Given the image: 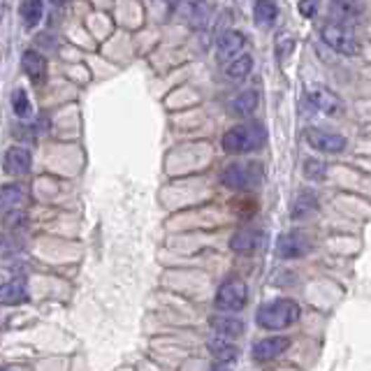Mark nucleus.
<instances>
[{"label":"nucleus","mask_w":371,"mask_h":371,"mask_svg":"<svg viewBox=\"0 0 371 371\" xmlns=\"http://www.w3.org/2000/svg\"><path fill=\"white\" fill-rule=\"evenodd\" d=\"M300 316H302L300 304H297L295 300H290V297H279V300L267 302L258 309L255 321L262 330L274 332V330L290 328V325H295L297 321H300Z\"/></svg>","instance_id":"nucleus-1"},{"label":"nucleus","mask_w":371,"mask_h":371,"mask_svg":"<svg viewBox=\"0 0 371 371\" xmlns=\"http://www.w3.org/2000/svg\"><path fill=\"white\" fill-rule=\"evenodd\" d=\"M265 142H267V130L258 121L239 123L223 135V148H225V153H234V155L258 151Z\"/></svg>","instance_id":"nucleus-2"},{"label":"nucleus","mask_w":371,"mask_h":371,"mask_svg":"<svg viewBox=\"0 0 371 371\" xmlns=\"http://www.w3.org/2000/svg\"><path fill=\"white\" fill-rule=\"evenodd\" d=\"M262 179H265L262 162H232L220 174L223 186L234 190H251L262 183Z\"/></svg>","instance_id":"nucleus-3"},{"label":"nucleus","mask_w":371,"mask_h":371,"mask_svg":"<svg viewBox=\"0 0 371 371\" xmlns=\"http://www.w3.org/2000/svg\"><path fill=\"white\" fill-rule=\"evenodd\" d=\"M321 37L328 47H332L334 51H337V54L355 56L360 49V44H358V40H355L351 28L344 26V24H337V21H328V24H323Z\"/></svg>","instance_id":"nucleus-4"},{"label":"nucleus","mask_w":371,"mask_h":371,"mask_svg":"<svg viewBox=\"0 0 371 371\" xmlns=\"http://www.w3.org/2000/svg\"><path fill=\"white\" fill-rule=\"evenodd\" d=\"M248 302V288L241 279H227L216 293V307L220 311H241Z\"/></svg>","instance_id":"nucleus-5"},{"label":"nucleus","mask_w":371,"mask_h":371,"mask_svg":"<svg viewBox=\"0 0 371 371\" xmlns=\"http://www.w3.org/2000/svg\"><path fill=\"white\" fill-rule=\"evenodd\" d=\"M311 251V237L302 230H290L284 232L276 241V255L284 260H297L302 255H307Z\"/></svg>","instance_id":"nucleus-6"},{"label":"nucleus","mask_w":371,"mask_h":371,"mask_svg":"<svg viewBox=\"0 0 371 371\" xmlns=\"http://www.w3.org/2000/svg\"><path fill=\"white\" fill-rule=\"evenodd\" d=\"M244 47H246V37L241 31H225L216 40V58L220 63H230L237 56H241Z\"/></svg>","instance_id":"nucleus-7"},{"label":"nucleus","mask_w":371,"mask_h":371,"mask_svg":"<svg viewBox=\"0 0 371 371\" xmlns=\"http://www.w3.org/2000/svg\"><path fill=\"white\" fill-rule=\"evenodd\" d=\"M307 98L311 102V107L318 109V111H323V114H328V116H341V114H344V102H341L332 91H328V88H323V86L309 88Z\"/></svg>","instance_id":"nucleus-8"},{"label":"nucleus","mask_w":371,"mask_h":371,"mask_svg":"<svg viewBox=\"0 0 371 371\" xmlns=\"http://www.w3.org/2000/svg\"><path fill=\"white\" fill-rule=\"evenodd\" d=\"M307 142L323 153H339L346 148V137L337 135V132H328L321 128H309L307 130Z\"/></svg>","instance_id":"nucleus-9"},{"label":"nucleus","mask_w":371,"mask_h":371,"mask_svg":"<svg viewBox=\"0 0 371 371\" xmlns=\"http://www.w3.org/2000/svg\"><path fill=\"white\" fill-rule=\"evenodd\" d=\"M31 167H33V155L28 148L24 146H12V148H7V153H5V174H10V176H24L31 172Z\"/></svg>","instance_id":"nucleus-10"},{"label":"nucleus","mask_w":371,"mask_h":371,"mask_svg":"<svg viewBox=\"0 0 371 371\" xmlns=\"http://www.w3.org/2000/svg\"><path fill=\"white\" fill-rule=\"evenodd\" d=\"M21 68H24L26 77L33 81L35 86H42L44 81H47V58H44L40 51L35 49H28L24 51V56H21Z\"/></svg>","instance_id":"nucleus-11"},{"label":"nucleus","mask_w":371,"mask_h":371,"mask_svg":"<svg viewBox=\"0 0 371 371\" xmlns=\"http://www.w3.org/2000/svg\"><path fill=\"white\" fill-rule=\"evenodd\" d=\"M288 348H290V339L288 337H267L253 346V360L255 362H272L274 358L284 355Z\"/></svg>","instance_id":"nucleus-12"},{"label":"nucleus","mask_w":371,"mask_h":371,"mask_svg":"<svg viewBox=\"0 0 371 371\" xmlns=\"http://www.w3.org/2000/svg\"><path fill=\"white\" fill-rule=\"evenodd\" d=\"M209 325H211V330L223 339H234V337H241V334H244V321H241V318H237V316H230V314L211 316Z\"/></svg>","instance_id":"nucleus-13"},{"label":"nucleus","mask_w":371,"mask_h":371,"mask_svg":"<svg viewBox=\"0 0 371 371\" xmlns=\"http://www.w3.org/2000/svg\"><path fill=\"white\" fill-rule=\"evenodd\" d=\"M260 241H262V232H258V230H237L230 239V248L234 253H253Z\"/></svg>","instance_id":"nucleus-14"},{"label":"nucleus","mask_w":371,"mask_h":371,"mask_svg":"<svg viewBox=\"0 0 371 371\" xmlns=\"http://www.w3.org/2000/svg\"><path fill=\"white\" fill-rule=\"evenodd\" d=\"M206 348H209V353L214 355V360L220 362V365H230V362H234L237 358H239V348H237L234 344H230V341L223 337L209 339Z\"/></svg>","instance_id":"nucleus-15"},{"label":"nucleus","mask_w":371,"mask_h":371,"mask_svg":"<svg viewBox=\"0 0 371 371\" xmlns=\"http://www.w3.org/2000/svg\"><path fill=\"white\" fill-rule=\"evenodd\" d=\"M318 209V197L314 190H302L300 195L295 197V202L290 204V216L293 218H307L309 214H314Z\"/></svg>","instance_id":"nucleus-16"},{"label":"nucleus","mask_w":371,"mask_h":371,"mask_svg":"<svg viewBox=\"0 0 371 371\" xmlns=\"http://www.w3.org/2000/svg\"><path fill=\"white\" fill-rule=\"evenodd\" d=\"M253 70V56L251 54H241L237 56L234 61H230L225 65V77L232 81H241L248 77V72Z\"/></svg>","instance_id":"nucleus-17"},{"label":"nucleus","mask_w":371,"mask_h":371,"mask_svg":"<svg viewBox=\"0 0 371 371\" xmlns=\"http://www.w3.org/2000/svg\"><path fill=\"white\" fill-rule=\"evenodd\" d=\"M260 95L255 88H248V91H241L237 98L232 100V111L237 116H251L258 107Z\"/></svg>","instance_id":"nucleus-18"},{"label":"nucleus","mask_w":371,"mask_h":371,"mask_svg":"<svg viewBox=\"0 0 371 371\" xmlns=\"http://www.w3.org/2000/svg\"><path fill=\"white\" fill-rule=\"evenodd\" d=\"M26 300H28V293L21 284L0 286V304H5V307H19V304H24Z\"/></svg>","instance_id":"nucleus-19"},{"label":"nucleus","mask_w":371,"mask_h":371,"mask_svg":"<svg viewBox=\"0 0 371 371\" xmlns=\"http://www.w3.org/2000/svg\"><path fill=\"white\" fill-rule=\"evenodd\" d=\"M279 14V5L272 3V0H258L253 5V17L258 26H272L276 21Z\"/></svg>","instance_id":"nucleus-20"},{"label":"nucleus","mask_w":371,"mask_h":371,"mask_svg":"<svg viewBox=\"0 0 371 371\" xmlns=\"http://www.w3.org/2000/svg\"><path fill=\"white\" fill-rule=\"evenodd\" d=\"M19 12H21V19H24V26L35 28L44 17V5L40 3V0H28V3L19 7Z\"/></svg>","instance_id":"nucleus-21"},{"label":"nucleus","mask_w":371,"mask_h":371,"mask_svg":"<svg viewBox=\"0 0 371 371\" xmlns=\"http://www.w3.org/2000/svg\"><path fill=\"white\" fill-rule=\"evenodd\" d=\"M24 197H26L24 186H19V183L0 186V204H3V206H14V204L24 202Z\"/></svg>","instance_id":"nucleus-22"},{"label":"nucleus","mask_w":371,"mask_h":371,"mask_svg":"<svg viewBox=\"0 0 371 371\" xmlns=\"http://www.w3.org/2000/svg\"><path fill=\"white\" fill-rule=\"evenodd\" d=\"M332 12L337 24L341 21H355L362 14V5L358 3H332Z\"/></svg>","instance_id":"nucleus-23"},{"label":"nucleus","mask_w":371,"mask_h":371,"mask_svg":"<svg viewBox=\"0 0 371 371\" xmlns=\"http://www.w3.org/2000/svg\"><path fill=\"white\" fill-rule=\"evenodd\" d=\"M12 109L19 118H28L33 114V102L24 88H17V91L12 93Z\"/></svg>","instance_id":"nucleus-24"},{"label":"nucleus","mask_w":371,"mask_h":371,"mask_svg":"<svg viewBox=\"0 0 371 371\" xmlns=\"http://www.w3.org/2000/svg\"><path fill=\"white\" fill-rule=\"evenodd\" d=\"M325 174H328V167H325L321 160H316V158L304 160V176H307L309 181H323Z\"/></svg>","instance_id":"nucleus-25"},{"label":"nucleus","mask_w":371,"mask_h":371,"mask_svg":"<svg viewBox=\"0 0 371 371\" xmlns=\"http://www.w3.org/2000/svg\"><path fill=\"white\" fill-rule=\"evenodd\" d=\"M3 225L7 230H21L28 225V216L24 211H7L3 216Z\"/></svg>","instance_id":"nucleus-26"},{"label":"nucleus","mask_w":371,"mask_h":371,"mask_svg":"<svg viewBox=\"0 0 371 371\" xmlns=\"http://www.w3.org/2000/svg\"><path fill=\"white\" fill-rule=\"evenodd\" d=\"M14 251H21V241L17 239V237H0V253H5V255H10L14 253Z\"/></svg>","instance_id":"nucleus-27"},{"label":"nucleus","mask_w":371,"mask_h":371,"mask_svg":"<svg viewBox=\"0 0 371 371\" xmlns=\"http://www.w3.org/2000/svg\"><path fill=\"white\" fill-rule=\"evenodd\" d=\"M318 3H300L297 5V10L302 12V17H307V19H311V17H316V12H318Z\"/></svg>","instance_id":"nucleus-28"},{"label":"nucleus","mask_w":371,"mask_h":371,"mask_svg":"<svg viewBox=\"0 0 371 371\" xmlns=\"http://www.w3.org/2000/svg\"><path fill=\"white\" fill-rule=\"evenodd\" d=\"M293 47H295V42H293V40H286V42H284V44H281V47H279V54H281V56H286L288 51H290Z\"/></svg>","instance_id":"nucleus-29"},{"label":"nucleus","mask_w":371,"mask_h":371,"mask_svg":"<svg viewBox=\"0 0 371 371\" xmlns=\"http://www.w3.org/2000/svg\"><path fill=\"white\" fill-rule=\"evenodd\" d=\"M37 125H40L37 130L47 132V130H49V118H47V116H40V118H37Z\"/></svg>","instance_id":"nucleus-30"},{"label":"nucleus","mask_w":371,"mask_h":371,"mask_svg":"<svg viewBox=\"0 0 371 371\" xmlns=\"http://www.w3.org/2000/svg\"><path fill=\"white\" fill-rule=\"evenodd\" d=\"M211 371H230V367H227V365H220V362H216V365L211 367Z\"/></svg>","instance_id":"nucleus-31"}]
</instances>
